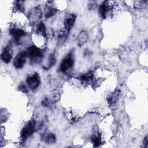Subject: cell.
Returning <instances> with one entry per match:
<instances>
[{"mask_svg":"<svg viewBox=\"0 0 148 148\" xmlns=\"http://www.w3.org/2000/svg\"><path fill=\"white\" fill-rule=\"evenodd\" d=\"M27 56L29 57L33 63H39L41 61L43 57L42 50L36 46H30L27 49Z\"/></svg>","mask_w":148,"mask_h":148,"instance_id":"obj_1","label":"cell"},{"mask_svg":"<svg viewBox=\"0 0 148 148\" xmlns=\"http://www.w3.org/2000/svg\"><path fill=\"white\" fill-rule=\"evenodd\" d=\"M36 129V123L34 119H32L24 125L21 131L20 138L23 142H24L28 138L30 137L35 132Z\"/></svg>","mask_w":148,"mask_h":148,"instance_id":"obj_2","label":"cell"},{"mask_svg":"<svg viewBox=\"0 0 148 148\" xmlns=\"http://www.w3.org/2000/svg\"><path fill=\"white\" fill-rule=\"evenodd\" d=\"M114 2L105 1H103L99 7V13L101 17L106 18L108 15L111 12L114 6Z\"/></svg>","mask_w":148,"mask_h":148,"instance_id":"obj_3","label":"cell"},{"mask_svg":"<svg viewBox=\"0 0 148 148\" xmlns=\"http://www.w3.org/2000/svg\"><path fill=\"white\" fill-rule=\"evenodd\" d=\"M9 33L13 38L14 42L17 44L19 43L21 38L26 35V32L23 29L16 26L10 28Z\"/></svg>","mask_w":148,"mask_h":148,"instance_id":"obj_4","label":"cell"},{"mask_svg":"<svg viewBox=\"0 0 148 148\" xmlns=\"http://www.w3.org/2000/svg\"><path fill=\"white\" fill-rule=\"evenodd\" d=\"M27 57V52L25 51H21L18 53L13 60V65L17 69L22 68L25 63L26 62V59Z\"/></svg>","mask_w":148,"mask_h":148,"instance_id":"obj_5","label":"cell"},{"mask_svg":"<svg viewBox=\"0 0 148 148\" xmlns=\"http://www.w3.org/2000/svg\"><path fill=\"white\" fill-rule=\"evenodd\" d=\"M26 83L28 87L31 90L36 89L40 84V79L39 75L35 73L28 76L26 79Z\"/></svg>","mask_w":148,"mask_h":148,"instance_id":"obj_6","label":"cell"},{"mask_svg":"<svg viewBox=\"0 0 148 148\" xmlns=\"http://www.w3.org/2000/svg\"><path fill=\"white\" fill-rule=\"evenodd\" d=\"M42 16V11L39 6L35 7L31 9L28 14V18L31 23L37 22Z\"/></svg>","mask_w":148,"mask_h":148,"instance_id":"obj_7","label":"cell"},{"mask_svg":"<svg viewBox=\"0 0 148 148\" xmlns=\"http://www.w3.org/2000/svg\"><path fill=\"white\" fill-rule=\"evenodd\" d=\"M74 64V58L71 54L68 55L61 62L60 66V71L65 72L71 69Z\"/></svg>","mask_w":148,"mask_h":148,"instance_id":"obj_8","label":"cell"},{"mask_svg":"<svg viewBox=\"0 0 148 148\" xmlns=\"http://www.w3.org/2000/svg\"><path fill=\"white\" fill-rule=\"evenodd\" d=\"M13 55V50L10 45H7L3 48L1 54V58L6 64L10 62Z\"/></svg>","mask_w":148,"mask_h":148,"instance_id":"obj_9","label":"cell"},{"mask_svg":"<svg viewBox=\"0 0 148 148\" xmlns=\"http://www.w3.org/2000/svg\"><path fill=\"white\" fill-rule=\"evenodd\" d=\"M76 18V16L73 13L68 14L65 17L64 20V29H65L68 32H69L73 26Z\"/></svg>","mask_w":148,"mask_h":148,"instance_id":"obj_10","label":"cell"},{"mask_svg":"<svg viewBox=\"0 0 148 148\" xmlns=\"http://www.w3.org/2000/svg\"><path fill=\"white\" fill-rule=\"evenodd\" d=\"M57 11L56 8L54 6L52 1H49L46 3L45 8V14L46 18H49L54 16Z\"/></svg>","mask_w":148,"mask_h":148,"instance_id":"obj_11","label":"cell"},{"mask_svg":"<svg viewBox=\"0 0 148 148\" xmlns=\"http://www.w3.org/2000/svg\"><path fill=\"white\" fill-rule=\"evenodd\" d=\"M41 140L44 141L47 144H53L56 142V136L53 133L42 134Z\"/></svg>","mask_w":148,"mask_h":148,"instance_id":"obj_12","label":"cell"},{"mask_svg":"<svg viewBox=\"0 0 148 148\" xmlns=\"http://www.w3.org/2000/svg\"><path fill=\"white\" fill-rule=\"evenodd\" d=\"M119 95H120L119 90H116L114 92H113L112 94H110L107 99L108 102L109 103V104L111 105L115 104L119 100Z\"/></svg>","mask_w":148,"mask_h":148,"instance_id":"obj_13","label":"cell"},{"mask_svg":"<svg viewBox=\"0 0 148 148\" xmlns=\"http://www.w3.org/2000/svg\"><path fill=\"white\" fill-rule=\"evenodd\" d=\"M35 32L37 34L43 36L44 38L47 37L46 27H45V25L44 24V23L42 21L39 22L37 24V25L36 27V28H35Z\"/></svg>","mask_w":148,"mask_h":148,"instance_id":"obj_14","label":"cell"},{"mask_svg":"<svg viewBox=\"0 0 148 148\" xmlns=\"http://www.w3.org/2000/svg\"><path fill=\"white\" fill-rule=\"evenodd\" d=\"M88 39V34L86 31H82L80 32L78 35L77 41H78V45L79 46H82L84 43L86 42Z\"/></svg>","mask_w":148,"mask_h":148,"instance_id":"obj_15","label":"cell"},{"mask_svg":"<svg viewBox=\"0 0 148 148\" xmlns=\"http://www.w3.org/2000/svg\"><path fill=\"white\" fill-rule=\"evenodd\" d=\"M91 142L94 147H98L102 144L101 135L99 133H95L92 135Z\"/></svg>","mask_w":148,"mask_h":148,"instance_id":"obj_16","label":"cell"},{"mask_svg":"<svg viewBox=\"0 0 148 148\" xmlns=\"http://www.w3.org/2000/svg\"><path fill=\"white\" fill-rule=\"evenodd\" d=\"M69 32H68L65 29H62L58 36V43L60 44L63 43L66 39L68 35Z\"/></svg>","mask_w":148,"mask_h":148,"instance_id":"obj_17","label":"cell"},{"mask_svg":"<svg viewBox=\"0 0 148 148\" xmlns=\"http://www.w3.org/2000/svg\"><path fill=\"white\" fill-rule=\"evenodd\" d=\"M14 10L16 12H24V2L22 1H16L14 2Z\"/></svg>","mask_w":148,"mask_h":148,"instance_id":"obj_18","label":"cell"},{"mask_svg":"<svg viewBox=\"0 0 148 148\" xmlns=\"http://www.w3.org/2000/svg\"><path fill=\"white\" fill-rule=\"evenodd\" d=\"M93 79V72L92 71H90L87 73L83 74L80 76V80L82 82H88L91 80Z\"/></svg>","mask_w":148,"mask_h":148,"instance_id":"obj_19","label":"cell"},{"mask_svg":"<svg viewBox=\"0 0 148 148\" xmlns=\"http://www.w3.org/2000/svg\"><path fill=\"white\" fill-rule=\"evenodd\" d=\"M56 58L54 54L53 53L51 54L49 58V63L47 65V67L45 69H47L50 68L56 64Z\"/></svg>","mask_w":148,"mask_h":148,"instance_id":"obj_20","label":"cell"},{"mask_svg":"<svg viewBox=\"0 0 148 148\" xmlns=\"http://www.w3.org/2000/svg\"><path fill=\"white\" fill-rule=\"evenodd\" d=\"M147 2V1H136L134 2V5L138 9H143L146 6Z\"/></svg>","mask_w":148,"mask_h":148,"instance_id":"obj_21","label":"cell"},{"mask_svg":"<svg viewBox=\"0 0 148 148\" xmlns=\"http://www.w3.org/2000/svg\"><path fill=\"white\" fill-rule=\"evenodd\" d=\"M18 89L19 90V91H21L22 92L24 93H27L28 91V90L27 89V87L25 86V84L23 83H21L18 86Z\"/></svg>","mask_w":148,"mask_h":148,"instance_id":"obj_22","label":"cell"},{"mask_svg":"<svg viewBox=\"0 0 148 148\" xmlns=\"http://www.w3.org/2000/svg\"><path fill=\"white\" fill-rule=\"evenodd\" d=\"M143 147H145V148L148 147V137H147V135H146L143 140Z\"/></svg>","mask_w":148,"mask_h":148,"instance_id":"obj_23","label":"cell"}]
</instances>
